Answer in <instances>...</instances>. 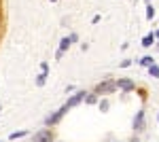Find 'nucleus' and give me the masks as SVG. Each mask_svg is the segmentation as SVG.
<instances>
[{
  "label": "nucleus",
  "mask_w": 159,
  "mask_h": 142,
  "mask_svg": "<svg viewBox=\"0 0 159 142\" xmlns=\"http://www.w3.org/2000/svg\"><path fill=\"white\" fill-rule=\"evenodd\" d=\"M115 89H117V83H115L112 79H104V81L96 87V95H108V94H112Z\"/></svg>",
  "instance_id": "1"
},
{
  "label": "nucleus",
  "mask_w": 159,
  "mask_h": 142,
  "mask_svg": "<svg viewBox=\"0 0 159 142\" xmlns=\"http://www.w3.org/2000/svg\"><path fill=\"white\" fill-rule=\"evenodd\" d=\"M66 112H68V108H66V104H64V106H61L60 110H55L53 115H49V117L45 119V125H55V123H60L61 117H64Z\"/></svg>",
  "instance_id": "2"
},
{
  "label": "nucleus",
  "mask_w": 159,
  "mask_h": 142,
  "mask_svg": "<svg viewBox=\"0 0 159 142\" xmlns=\"http://www.w3.org/2000/svg\"><path fill=\"white\" fill-rule=\"evenodd\" d=\"M85 98H87L85 91H76L74 95H70V98H68V102H66V108H74V106H79V104H81V102H83Z\"/></svg>",
  "instance_id": "3"
},
{
  "label": "nucleus",
  "mask_w": 159,
  "mask_h": 142,
  "mask_svg": "<svg viewBox=\"0 0 159 142\" xmlns=\"http://www.w3.org/2000/svg\"><path fill=\"white\" fill-rule=\"evenodd\" d=\"M32 142H53V134H51V130H40L34 134Z\"/></svg>",
  "instance_id": "4"
},
{
  "label": "nucleus",
  "mask_w": 159,
  "mask_h": 142,
  "mask_svg": "<svg viewBox=\"0 0 159 142\" xmlns=\"http://www.w3.org/2000/svg\"><path fill=\"white\" fill-rule=\"evenodd\" d=\"M115 83H117V87H119V89H123V91H132V89L136 87V83L132 81V79H117Z\"/></svg>",
  "instance_id": "5"
},
{
  "label": "nucleus",
  "mask_w": 159,
  "mask_h": 142,
  "mask_svg": "<svg viewBox=\"0 0 159 142\" xmlns=\"http://www.w3.org/2000/svg\"><path fill=\"white\" fill-rule=\"evenodd\" d=\"M134 130L136 131H142L144 130V110H138L134 117Z\"/></svg>",
  "instance_id": "6"
},
{
  "label": "nucleus",
  "mask_w": 159,
  "mask_h": 142,
  "mask_svg": "<svg viewBox=\"0 0 159 142\" xmlns=\"http://www.w3.org/2000/svg\"><path fill=\"white\" fill-rule=\"evenodd\" d=\"M70 45H72V40H70V36H64V38L60 40V49H57V51H61V53H66Z\"/></svg>",
  "instance_id": "7"
},
{
  "label": "nucleus",
  "mask_w": 159,
  "mask_h": 142,
  "mask_svg": "<svg viewBox=\"0 0 159 142\" xmlns=\"http://www.w3.org/2000/svg\"><path fill=\"white\" fill-rule=\"evenodd\" d=\"M153 43H155V34H153V32L142 38V47H153Z\"/></svg>",
  "instance_id": "8"
},
{
  "label": "nucleus",
  "mask_w": 159,
  "mask_h": 142,
  "mask_svg": "<svg viewBox=\"0 0 159 142\" xmlns=\"http://www.w3.org/2000/svg\"><path fill=\"white\" fill-rule=\"evenodd\" d=\"M140 64H142V66H147V68H151L155 62H153V57H151V55H144V57L140 59Z\"/></svg>",
  "instance_id": "9"
},
{
  "label": "nucleus",
  "mask_w": 159,
  "mask_h": 142,
  "mask_svg": "<svg viewBox=\"0 0 159 142\" xmlns=\"http://www.w3.org/2000/svg\"><path fill=\"white\" fill-rule=\"evenodd\" d=\"M45 81H47V72H40V74L36 76V85H38V87H43Z\"/></svg>",
  "instance_id": "10"
},
{
  "label": "nucleus",
  "mask_w": 159,
  "mask_h": 142,
  "mask_svg": "<svg viewBox=\"0 0 159 142\" xmlns=\"http://www.w3.org/2000/svg\"><path fill=\"white\" fill-rule=\"evenodd\" d=\"M24 136H28V131H25V130H21V131H13L9 138H11V140H17V138H24Z\"/></svg>",
  "instance_id": "11"
},
{
  "label": "nucleus",
  "mask_w": 159,
  "mask_h": 142,
  "mask_svg": "<svg viewBox=\"0 0 159 142\" xmlns=\"http://www.w3.org/2000/svg\"><path fill=\"white\" fill-rule=\"evenodd\" d=\"M148 72H151L153 79H159V66H157V64H153V66L148 68Z\"/></svg>",
  "instance_id": "12"
},
{
  "label": "nucleus",
  "mask_w": 159,
  "mask_h": 142,
  "mask_svg": "<svg viewBox=\"0 0 159 142\" xmlns=\"http://www.w3.org/2000/svg\"><path fill=\"white\" fill-rule=\"evenodd\" d=\"M85 102H87V104H96V102H98V95H96V94H87Z\"/></svg>",
  "instance_id": "13"
},
{
  "label": "nucleus",
  "mask_w": 159,
  "mask_h": 142,
  "mask_svg": "<svg viewBox=\"0 0 159 142\" xmlns=\"http://www.w3.org/2000/svg\"><path fill=\"white\" fill-rule=\"evenodd\" d=\"M108 108H110V102H108V100H102V102H100V110H102V112H106Z\"/></svg>",
  "instance_id": "14"
},
{
  "label": "nucleus",
  "mask_w": 159,
  "mask_h": 142,
  "mask_svg": "<svg viewBox=\"0 0 159 142\" xmlns=\"http://www.w3.org/2000/svg\"><path fill=\"white\" fill-rule=\"evenodd\" d=\"M155 17V9H153V4H148L147 7V19H153Z\"/></svg>",
  "instance_id": "15"
},
{
  "label": "nucleus",
  "mask_w": 159,
  "mask_h": 142,
  "mask_svg": "<svg viewBox=\"0 0 159 142\" xmlns=\"http://www.w3.org/2000/svg\"><path fill=\"white\" fill-rule=\"evenodd\" d=\"M40 70H43V72H49V64H47V62H43V64H40Z\"/></svg>",
  "instance_id": "16"
},
{
  "label": "nucleus",
  "mask_w": 159,
  "mask_h": 142,
  "mask_svg": "<svg viewBox=\"0 0 159 142\" xmlns=\"http://www.w3.org/2000/svg\"><path fill=\"white\" fill-rule=\"evenodd\" d=\"M155 38H159V30H157V32H155Z\"/></svg>",
  "instance_id": "17"
},
{
  "label": "nucleus",
  "mask_w": 159,
  "mask_h": 142,
  "mask_svg": "<svg viewBox=\"0 0 159 142\" xmlns=\"http://www.w3.org/2000/svg\"><path fill=\"white\" fill-rule=\"evenodd\" d=\"M0 25H2V15H0Z\"/></svg>",
  "instance_id": "18"
},
{
  "label": "nucleus",
  "mask_w": 159,
  "mask_h": 142,
  "mask_svg": "<svg viewBox=\"0 0 159 142\" xmlns=\"http://www.w3.org/2000/svg\"><path fill=\"white\" fill-rule=\"evenodd\" d=\"M157 121H159V115H157Z\"/></svg>",
  "instance_id": "19"
},
{
  "label": "nucleus",
  "mask_w": 159,
  "mask_h": 142,
  "mask_svg": "<svg viewBox=\"0 0 159 142\" xmlns=\"http://www.w3.org/2000/svg\"><path fill=\"white\" fill-rule=\"evenodd\" d=\"M51 2H55V0H51Z\"/></svg>",
  "instance_id": "20"
}]
</instances>
